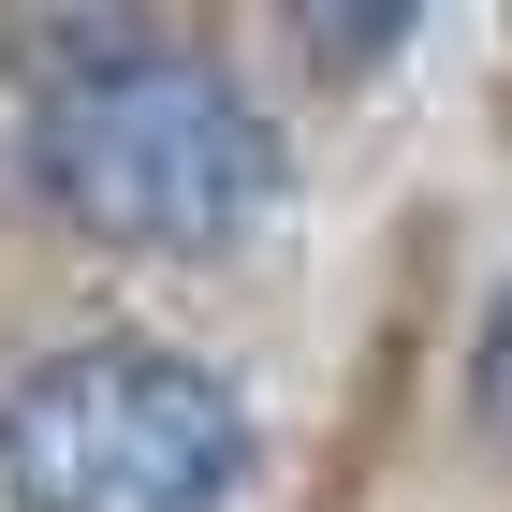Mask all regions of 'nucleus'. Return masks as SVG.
Segmentation results:
<instances>
[{
    "mask_svg": "<svg viewBox=\"0 0 512 512\" xmlns=\"http://www.w3.org/2000/svg\"><path fill=\"white\" fill-rule=\"evenodd\" d=\"M30 176L88 249L220 264L293 205V147L191 44H59L30 74Z\"/></svg>",
    "mask_w": 512,
    "mask_h": 512,
    "instance_id": "1",
    "label": "nucleus"
},
{
    "mask_svg": "<svg viewBox=\"0 0 512 512\" xmlns=\"http://www.w3.org/2000/svg\"><path fill=\"white\" fill-rule=\"evenodd\" d=\"M249 469V395L161 337H74L0 381V512H235Z\"/></svg>",
    "mask_w": 512,
    "mask_h": 512,
    "instance_id": "2",
    "label": "nucleus"
},
{
    "mask_svg": "<svg viewBox=\"0 0 512 512\" xmlns=\"http://www.w3.org/2000/svg\"><path fill=\"white\" fill-rule=\"evenodd\" d=\"M278 15H293V44H308V74H381L395 44L425 30V0H278Z\"/></svg>",
    "mask_w": 512,
    "mask_h": 512,
    "instance_id": "3",
    "label": "nucleus"
},
{
    "mask_svg": "<svg viewBox=\"0 0 512 512\" xmlns=\"http://www.w3.org/2000/svg\"><path fill=\"white\" fill-rule=\"evenodd\" d=\"M469 439H483V454H512V293L469 322Z\"/></svg>",
    "mask_w": 512,
    "mask_h": 512,
    "instance_id": "4",
    "label": "nucleus"
}]
</instances>
